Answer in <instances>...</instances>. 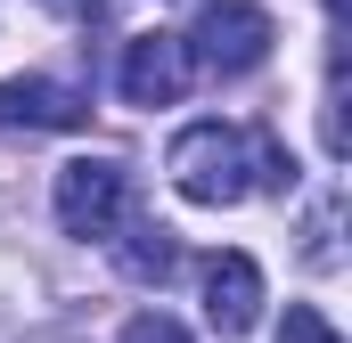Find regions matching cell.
<instances>
[{"mask_svg":"<svg viewBox=\"0 0 352 343\" xmlns=\"http://www.w3.org/2000/svg\"><path fill=\"white\" fill-rule=\"evenodd\" d=\"M173 188L188 204H205V213H221V204H246L254 196V164H246V131H230V123H188L173 139Z\"/></svg>","mask_w":352,"mask_h":343,"instance_id":"obj_1","label":"cell"},{"mask_svg":"<svg viewBox=\"0 0 352 343\" xmlns=\"http://www.w3.org/2000/svg\"><path fill=\"white\" fill-rule=\"evenodd\" d=\"M270 41H278V25H270L263 0H213V8L180 33V58H188L197 74L238 82V74H254V66L270 58Z\"/></svg>","mask_w":352,"mask_h":343,"instance_id":"obj_2","label":"cell"},{"mask_svg":"<svg viewBox=\"0 0 352 343\" xmlns=\"http://www.w3.org/2000/svg\"><path fill=\"white\" fill-rule=\"evenodd\" d=\"M123 204H131V172L123 164L82 156V164L58 172V229L66 237H115L123 229Z\"/></svg>","mask_w":352,"mask_h":343,"instance_id":"obj_3","label":"cell"},{"mask_svg":"<svg viewBox=\"0 0 352 343\" xmlns=\"http://www.w3.org/2000/svg\"><path fill=\"white\" fill-rule=\"evenodd\" d=\"M0 131H90V98L50 74H16L0 82Z\"/></svg>","mask_w":352,"mask_h":343,"instance_id":"obj_4","label":"cell"},{"mask_svg":"<svg viewBox=\"0 0 352 343\" xmlns=\"http://www.w3.org/2000/svg\"><path fill=\"white\" fill-rule=\"evenodd\" d=\"M123 98L131 106H173L180 90H188V58H180V33H140V41H123Z\"/></svg>","mask_w":352,"mask_h":343,"instance_id":"obj_5","label":"cell"},{"mask_svg":"<svg viewBox=\"0 0 352 343\" xmlns=\"http://www.w3.org/2000/svg\"><path fill=\"white\" fill-rule=\"evenodd\" d=\"M205 319H213V335H246L263 319V270H254V254H213L205 261Z\"/></svg>","mask_w":352,"mask_h":343,"instance_id":"obj_6","label":"cell"},{"mask_svg":"<svg viewBox=\"0 0 352 343\" xmlns=\"http://www.w3.org/2000/svg\"><path fill=\"white\" fill-rule=\"evenodd\" d=\"M115 261H123V278L164 286V278H173V261H180V246H173V229H164V221H131V229H123V246H115Z\"/></svg>","mask_w":352,"mask_h":343,"instance_id":"obj_7","label":"cell"},{"mask_svg":"<svg viewBox=\"0 0 352 343\" xmlns=\"http://www.w3.org/2000/svg\"><path fill=\"white\" fill-rule=\"evenodd\" d=\"M278 343H344V335H336V327H328L311 303H287V319H278Z\"/></svg>","mask_w":352,"mask_h":343,"instance_id":"obj_8","label":"cell"},{"mask_svg":"<svg viewBox=\"0 0 352 343\" xmlns=\"http://www.w3.org/2000/svg\"><path fill=\"white\" fill-rule=\"evenodd\" d=\"M123 343H188V327L164 311H140V319H123Z\"/></svg>","mask_w":352,"mask_h":343,"instance_id":"obj_9","label":"cell"}]
</instances>
